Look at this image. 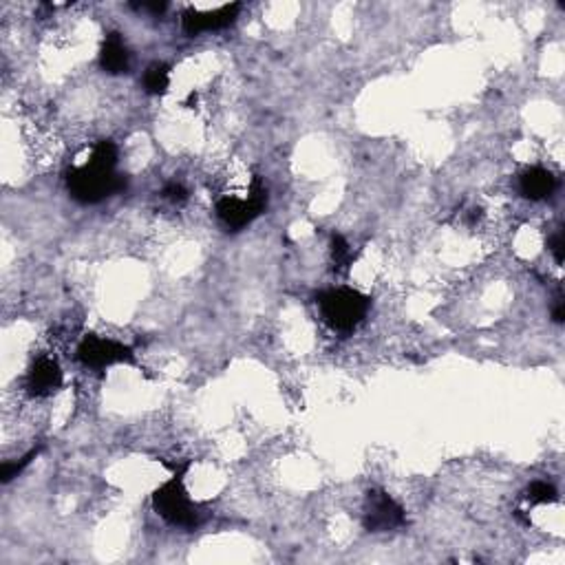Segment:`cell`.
Instances as JSON below:
<instances>
[{
  "mask_svg": "<svg viewBox=\"0 0 565 565\" xmlns=\"http://www.w3.org/2000/svg\"><path fill=\"white\" fill-rule=\"evenodd\" d=\"M117 146L104 139L91 153L89 163L67 172V188L80 203H99L126 188V179L115 172Z\"/></svg>",
  "mask_w": 565,
  "mask_h": 565,
  "instance_id": "obj_1",
  "label": "cell"
},
{
  "mask_svg": "<svg viewBox=\"0 0 565 565\" xmlns=\"http://www.w3.org/2000/svg\"><path fill=\"white\" fill-rule=\"evenodd\" d=\"M369 296L352 287H336L318 296V307L327 327L334 331H352L364 321L369 312Z\"/></svg>",
  "mask_w": 565,
  "mask_h": 565,
  "instance_id": "obj_2",
  "label": "cell"
},
{
  "mask_svg": "<svg viewBox=\"0 0 565 565\" xmlns=\"http://www.w3.org/2000/svg\"><path fill=\"white\" fill-rule=\"evenodd\" d=\"M153 508L162 519H166L171 526L177 528H197L202 523V513L193 504L188 493L184 489L181 473H175L166 484L159 486L153 493Z\"/></svg>",
  "mask_w": 565,
  "mask_h": 565,
  "instance_id": "obj_3",
  "label": "cell"
},
{
  "mask_svg": "<svg viewBox=\"0 0 565 565\" xmlns=\"http://www.w3.org/2000/svg\"><path fill=\"white\" fill-rule=\"evenodd\" d=\"M267 208V190L263 186L261 177H254L252 186H250L248 199L236 197H223L217 202V217L221 223L230 230H241V227L250 226L254 219Z\"/></svg>",
  "mask_w": 565,
  "mask_h": 565,
  "instance_id": "obj_4",
  "label": "cell"
},
{
  "mask_svg": "<svg viewBox=\"0 0 565 565\" xmlns=\"http://www.w3.org/2000/svg\"><path fill=\"white\" fill-rule=\"evenodd\" d=\"M407 514L404 508L385 493V490H369L364 505V528L369 532H389L404 526Z\"/></svg>",
  "mask_w": 565,
  "mask_h": 565,
  "instance_id": "obj_5",
  "label": "cell"
},
{
  "mask_svg": "<svg viewBox=\"0 0 565 565\" xmlns=\"http://www.w3.org/2000/svg\"><path fill=\"white\" fill-rule=\"evenodd\" d=\"M77 360L84 367L107 369L117 362H133V352L126 345L117 343V340L99 338V336L91 334L77 347Z\"/></svg>",
  "mask_w": 565,
  "mask_h": 565,
  "instance_id": "obj_6",
  "label": "cell"
},
{
  "mask_svg": "<svg viewBox=\"0 0 565 565\" xmlns=\"http://www.w3.org/2000/svg\"><path fill=\"white\" fill-rule=\"evenodd\" d=\"M241 12L239 3L223 4V7L214 9V12H195V9H186L181 13V27L188 36H199L203 31H219L223 27H230L236 20Z\"/></svg>",
  "mask_w": 565,
  "mask_h": 565,
  "instance_id": "obj_7",
  "label": "cell"
},
{
  "mask_svg": "<svg viewBox=\"0 0 565 565\" xmlns=\"http://www.w3.org/2000/svg\"><path fill=\"white\" fill-rule=\"evenodd\" d=\"M62 386V369L53 358H38L27 373V391L36 398H47Z\"/></svg>",
  "mask_w": 565,
  "mask_h": 565,
  "instance_id": "obj_8",
  "label": "cell"
},
{
  "mask_svg": "<svg viewBox=\"0 0 565 565\" xmlns=\"http://www.w3.org/2000/svg\"><path fill=\"white\" fill-rule=\"evenodd\" d=\"M557 188V179L550 171L545 168H528L521 177H519V193L523 195L530 202H541V199H548L550 195Z\"/></svg>",
  "mask_w": 565,
  "mask_h": 565,
  "instance_id": "obj_9",
  "label": "cell"
},
{
  "mask_svg": "<svg viewBox=\"0 0 565 565\" xmlns=\"http://www.w3.org/2000/svg\"><path fill=\"white\" fill-rule=\"evenodd\" d=\"M99 65L111 76H120V73L129 71V49H126L122 36L115 34V31L104 38L102 49H99Z\"/></svg>",
  "mask_w": 565,
  "mask_h": 565,
  "instance_id": "obj_10",
  "label": "cell"
},
{
  "mask_svg": "<svg viewBox=\"0 0 565 565\" xmlns=\"http://www.w3.org/2000/svg\"><path fill=\"white\" fill-rule=\"evenodd\" d=\"M168 84H171V73H168V67L162 65V62H155L150 65L144 73V89L146 93L150 95H163L168 91Z\"/></svg>",
  "mask_w": 565,
  "mask_h": 565,
  "instance_id": "obj_11",
  "label": "cell"
},
{
  "mask_svg": "<svg viewBox=\"0 0 565 565\" xmlns=\"http://www.w3.org/2000/svg\"><path fill=\"white\" fill-rule=\"evenodd\" d=\"M526 499H530L532 504H554L559 499L557 490L548 481H535V484L528 486Z\"/></svg>",
  "mask_w": 565,
  "mask_h": 565,
  "instance_id": "obj_12",
  "label": "cell"
},
{
  "mask_svg": "<svg viewBox=\"0 0 565 565\" xmlns=\"http://www.w3.org/2000/svg\"><path fill=\"white\" fill-rule=\"evenodd\" d=\"M38 453H40V450L34 449V450H29V453H27L25 458L18 459V462H7V464H3V468H0V480H3L4 484H9V481H12L13 477L20 475V473L25 471V468L29 466V464L34 462L36 458H38Z\"/></svg>",
  "mask_w": 565,
  "mask_h": 565,
  "instance_id": "obj_13",
  "label": "cell"
},
{
  "mask_svg": "<svg viewBox=\"0 0 565 565\" xmlns=\"http://www.w3.org/2000/svg\"><path fill=\"white\" fill-rule=\"evenodd\" d=\"M331 257H334L336 270L347 267L349 263H352V250H349V243L345 241V236L340 235L331 236Z\"/></svg>",
  "mask_w": 565,
  "mask_h": 565,
  "instance_id": "obj_14",
  "label": "cell"
},
{
  "mask_svg": "<svg viewBox=\"0 0 565 565\" xmlns=\"http://www.w3.org/2000/svg\"><path fill=\"white\" fill-rule=\"evenodd\" d=\"M162 195L168 199V202H172V203H184L186 199H188V190H186L181 184H177V181L168 184L166 188H163Z\"/></svg>",
  "mask_w": 565,
  "mask_h": 565,
  "instance_id": "obj_15",
  "label": "cell"
},
{
  "mask_svg": "<svg viewBox=\"0 0 565 565\" xmlns=\"http://www.w3.org/2000/svg\"><path fill=\"white\" fill-rule=\"evenodd\" d=\"M548 248H550V252H553L554 261H557L559 266H561V263H563V250H565V243H563V235H561V232H557V235H554L553 239H550Z\"/></svg>",
  "mask_w": 565,
  "mask_h": 565,
  "instance_id": "obj_16",
  "label": "cell"
},
{
  "mask_svg": "<svg viewBox=\"0 0 565 565\" xmlns=\"http://www.w3.org/2000/svg\"><path fill=\"white\" fill-rule=\"evenodd\" d=\"M168 4L166 3H141V4H135V9H139V12H153V13H163L166 12Z\"/></svg>",
  "mask_w": 565,
  "mask_h": 565,
  "instance_id": "obj_17",
  "label": "cell"
},
{
  "mask_svg": "<svg viewBox=\"0 0 565 565\" xmlns=\"http://www.w3.org/2000/svg\"><path fill=\"white\" fill-rule=\"evenodd\" d=\"M553 318H554V322H563V318H565V303H563L561 296H557V300H554Z\"/></svg>",
  "mask_w": 565,
  "mask_h": 565,
  "instance_id": "obj_18",
  "label": "cell"
}]
</instances>
